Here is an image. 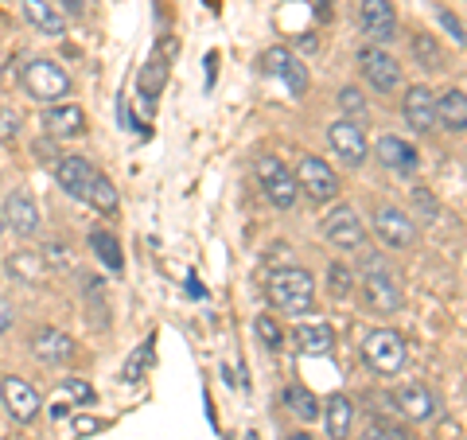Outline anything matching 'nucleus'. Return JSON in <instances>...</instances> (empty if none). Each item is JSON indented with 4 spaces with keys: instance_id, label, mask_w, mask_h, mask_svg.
Returning <instances> with one entry per match:
<instances>
[{
    "instance_id": "nucleus-1",
    "label": "nucleus",
    "mask_w": 467,
    "mask_h": 440,
    "mask_svg": "<svg viewBox=\"0 0 467 440\" xmlns=\"http://www.w3.org/2000/svg\"><path fill=\"white\" fill-rule=\"evenodd\" d=\"M269 300L281 308V312H308L312 300H316V281H312V273L308 269H296V266H288V269H273L269 273Z\"/></svg>"
},
{
    "instance_id": "nucleus-2",
    "label": "nucleus",
    "mask_w": 467,
    "mask_h": 440,
    "mask_svg": "<svg viewBox=\"0 0 467 440\" xmlns=\"http://www.w3.org/2000/svg\"><path fill=\"white\" fill-rule=\"evenodd\" d=\"M358 281H362V300H367V308H370L374 316L401 312V288L389 277V269L382 266V257H378V254H367Z\"/></svg>"
},
{
    "instance_id": "nucleus-3",
    "label": "nucleus",
    "mask_w": 467,
    "mask_h": 440,
    "mask_svg": "<svg viewBox=\"0 0 467 440\" xmlns=\"http://www.w3.org/2000/svg\"><path fill=\"white\" fill-rule=\"evenodd\" d=\"M175 51H180V43H175L171 36H164L156 43L152 58L140 67V75H137V98L144 101V110L149 113L156 110V101H160V94H164V86H168V70H171Z\"/></svg>"
},
{
    "instance_id": "nucleus-4",
    "label": "nucleus",
    "mask_w": 467,
    "mask_h": 440,
    "mask_svg": "<svg viewBox=\"0 0 467 440\" xmlns=\"http://www.w3.org/2000/svg\"><path fill=\"white\" fill-rule=\"evenodd\" d=\"M24 90L36 101H58L63 94H70V75L51 58H32L24 67Z\"/></svg>"
},
{
    "instance_id": "nucleus-5",
    "label": "nucleus",
    "mask_w": 467,
    "mask_h": 440,
    "mask_svg": "<svg viewBox=\"0 0 467 440\" xmlns=\"http://www.w3.org/2000/svg\"><path fill=\"white\" fill-rule=\"evenodd\" d=\"M257 180H261V187H265V199L273 203V207H281V211L296 207L300 183H296V175H292L276 156H261L257 160Z\"/></svg>"
},
{
    "instance_id": "nucleus-6",
    "label": "nucleus",
    "mask_w": 467,
    "mask_h": 440,
    "mask_svg": "<svg viewBox=\"0 0 467 440\" xmlns=\"http://www.w3.org/2000/svg\"><path fill=\"white\" fill-rule=\"evenodd\" d=\"M362 355H367V362L374 366L378 374H398L405 366V343H401L398 331L378 328V331H367V340H362Z\"/></svg>"
},
{
    "instance_id": "nucleus-7",
    "label": "nucleus",
    "mask_w": 467,
    "mask_h": 440,
    "mask_svg": "<svg viewBox=\"0 0 467 440\" xmlns=\"http://www.w3.org/2000/svg\"><path fill=\"white\" fill-rule=\"evenodd\" d=\"M374 234L389 249H409L417 242L413 218H409L405 211H398V207H389V203H378V207H374Z\"/></svg>"
},
{
    "instance_id": "nucleus-8",
    "label": "nucleus",
    "mask_w": 467,
    "mask_h": 440,
    "mask_svg": "<svg viewBox=\"0 0 467 440\" xmlns=\"http://www.w3.org/2000/svg\"><path fill=\"white\" fill-rule=\"evenodd\" d=\"M292 175H296V183H300L316 203H327V199L339 195V175H335V168H327L319 156H304Z\"/></svg>"
},
{
    "instance_id": "nucleus-9",
    "label": "nucleus",
    "mask_w": 467,
    "mask_h": 440,
    "mask_svg": "<svg viewBox=\"0 0 467 440\" xmlns=\"http://www.w3.org/2000/svg\"><path fill=\"white\" fill-rule=\"evenodd\" d=\"M261 70H265L269 79H281L296 98L308 90V70H304V63L288 47H269L265 55H261Z\"/></svg>"
},
{
    "instance_id": "nucleus-10",
    "label": "nucleus",
    "mask_w": 467,
    "mask_h": 440,
    "mask_svg": "<svg viewBox=\"0 0 467 440\" xmlns=\"http://www.w3.org/2000/svg\"><path fill=\"white\" fill-rule=\"evenodd\" d=\"M358 63H362V75H367V82L374 86V90H398L401 86V67H398V58H393L389 51L382 47H362L358 51Z\"/></svg>"
},
{
    "instance_id": "nucleus-11",
    "label": "nucleus",
    "mask_w": 467,
    "mask_h": 440,
    "mask_svg": "<svg viewBox=\"0 0 467 440\" xmlns=\"http://www.w3.org/2000/svg\"><path fill=\"white\" fill-rule=\"evenodd\" d=\"M324 234L331 246L339 249H362L367 246V226H362V218L355 207H335L324 223Z\"/></svg>"
},
{
    "instance_id": "nucleus-12",
    "label": "nucleus",
    "mask_w": 467,
    "mask_h": 440,
    "mask_svg": "<svg viewBox=\"0 0 467 440\" xmlns=\"http://www.w3.org/2000/svg\"><path fill=\"white\" fill-rule=\"evenodd\" d=\"M327 144L343 164H362L367 160V133H362L358 121H335L327 129Z\"/></svg>"
},
{
    "instance_id": "nucleus-13",
    "label": "nucleus",
    "mask_w": 467,
    "mask_h": 440,
    "mask_svg": "<svg viewBox=\"0 0 467 440\" xmlns=\"http://www.w3.org/2000/svg\"><path fill=\"white\" fill-rule=\"evenodd\" d=\"M401 113H405L409 129L429 133V129H436V94L429 90V86H409L405 101H401Z\"/></svg>"
},
{
    "instance_id": "nucleus-14",
    "label": "nucleus",
    "mask_w": 467,
    "mask_h": 440,
    "mask_svg": "<svg viewBox=\"0 0 467 440\" xmlns=\"http://www.w3.org/2000/svg\"><path fill=\"white\" fill-rule=\"evenodd\" d=\"M358 24L370 39H393V32H398V12H393L389 0H362Z\"/></svg>"
},
{
    "instance_id": "nucleus-15",
    "label": "nucleus",
    "mask_w": 467,
    "mask_h": 440,
    "mask_svg": "<svg viewBox=\"0 0 467 440\" xmlns=\"http://www.w3.org/2000/svg\"><path fill=\"white\" fill-rule=\"evenodd\" d=\"M0 398H5L8 414L16 417L20 424H27V421L39 414V393L27 386L24 378H5V382H0Z\"/></svg>"
},
{
    "instance_id": "nucleus-16",
    "label": "nucleus",
    "mask_w": 467,
    "mask_h": 440,
    "mask_svg": "<svg viewBox=\"0 0 467 440\" xmlns=\"http://www.w3.org/2000/svg\"><path fill=\"white\" fill-rule=\"evenodd\" d=\"M374 156L382 160L389 172H401V175H413L420 168V152L409 141H401V137H382L374 144Z\"/></svg>"
},
{
    "instance_id": "nucleus-17",
    "label": "nucleus",
    "mask_w": 467,
    "mask_h": 440,
    "mask_svg": "<svg viewBox=\"0 0 467 440\" xmlns=\"http://www.w3.org/2000/svg\"><path fill=\"white\" fill-rule=\"evenodd\" d=\"M32 351H36V359H39V362L55 366V362H67V359H75V340H70L67 331L43 328V331H36Z\"/></svg>"
},
{
    "instance_id": "nucleus-18",
    "label": "nucleus",
    "mask_w": 467,
    "mask_h": 440,
    "mask_svg": "<svg viewBox=\"0 0 467 440\" xmlns=\"http://www.w3.org/2000/svg\"><path fill=\"white\" fill-rule=\"evenodd\" d=\"M55 180H58V187H63V192L86 199V192H90V180H94V168L86 164L82 156H63V160L55 164Z\"/></svg>"
},
{
    "instance_id": "nucleus-19",
    "label": "nucleus",
    "mask_w": 467,
    "mask_h": 440,
    "mask_svg": "<svg viewBox=\"0 0 467 440\" xmlns=\"http://www.w3.org/2000/svg\"><path fill=\"white\" fill-rule=\"evenodd\" d=\"M5 226H12L16 234H36L39 230V207L32 203L27 192H12L5 199Z\"/></svg>"
},
{
    "instance_id": "nucleus-20",
    "label": "nucleus",
    "mask_w": 467,
    "mask_h": 440,
    "mask_svg": "<svg viewBox=\"0 0 467 440\" xmlns=\"http://www.w3.org/2000/svg\"><path fill=\"white\" fill-rule=\"evenodd\" d=\"M319 417L327 421V436L331 440H350V429H355V402H350L347 393H331L327 409Z\"/></svg>"
},
{
    "instance_id": "nucleus-21",
    "label": "nucleus",
    "mask_w": 467,
    "mask_h": 440,
    "mask_svg": "<svg viewBox=\"0 0 467 440\" xmlns=\"http://www.w3.org/2000/svg\"><path fill=\"white\" fill-rule=\"evenodd\" d=\"M436 125L448 133H463L467 129V94L463 90H444L436 98Z\"/></svg>"
},
{
    "instance_id": "nucleus-22",
    "label": "nucleus",
    "mask_w": 467,
    "mask_h": 440,
    "mask_svg": "<svg viewBox=\"0 0 467 440\" xmlns=\"http://www.w3.org/2000/svg\"><path fill=\"white\" fill-rule=\"evenodd\" d=\"M43 129L51 137H78L86 129V113L78 106H47L43 110Z\"/></svg>"
},
{
    "instance_id": "nucleus-23",
    "label": "nucleus",
    "mask_w": 467,
    "mask_h": 440,
    "mask_svg": "<svg viewBox=\"0 0 467 440\" xmlns=\"http://www.w3.org/2000/svg\"><path fill=\"white\" fill-rule=\"evenodd\" d=\"M24 16H27V24H32L36 32H43V36H63V32H67L63 12H58L55 5H47V0H24Z\"/></svg>"
},
{
    "instance_id": "nucleus-24",
    "label": "nucleus",
    "mask_w": 467,
    "mask_h": 440,
    "mask_svg": "<svg viewBox=\"0 0 467 440\" xmlns=\"http://www.w3.org/2000/svg\"><path fill=\"white\" fill-rule=\"evenodd\" d=\"M398 405L409 421H432L436 417V398L425 386H401L398 390Z\"/></svg>"
},
{
    "instance_id": "nucleus-25",
    "label": "nucleus",
    "mask_w": 467,
    "mask_h": 440,
    "mask_svg": "<svg viewBox=\"0 0 467 440\" xmlns=\"http://www.w3.org/2000/svg\"><path fill=\"white\" fill-rule=\"evenodd\" d=\"M296 347L304 355H331L335 331L327 324H296Z\"/></svg>"
},
{
    "instance_id": "nucleus-26",
    "label": "nucleus",
    "mask_w": 467,
    "mask_h": 440,
    "mask_svg": "<svg viewBox=\"0 0 467 440\" xmlns=\"http://www.w3.org/2000/svg\"><path fill=\"white\" fill-rule=\"evenodd\" d=\"M90 246H94V254H98V261L106 266L109 273H121L125 269V257H121V246H117V238L109 230H94L90 234Z\"/></svg>"
},
{
    "instance_id": "nucleus-27",
    "label": "nucleus",
    "mask_w": 467,
    "mask_h": 440,
    "mask_svg": "<svg viewBox=\"0 0 467 440\" xmlns=\"http://www.w3.org/2000/svg\"><path fill=\"white\" fill-rule=\"evenodd\" d=\"M285 405H288L300 421H316L319 414H324V409H319V402H316V393H312L308 386H296V382L285 386Z\"/></svg>"
},
{
    "instance_id": "nucleus-28",
    "label": "nucleus",
    "mask_w": 467,
    "mask_h": 440,
    "mask_svg": "<svg viewBox=\"0 0 467 440\" xmlns=\"http://www.w3.org/2000/svg\"><path fill=\"white\" fill-rule=\"evenodd\" d=\"M86 199H90L101 215H113L117 211V187L106 180V175H98V172H94V180H90V192H86Z\"/></svg>"
},
{
    "instance_id": "nucleus-29",
    "label": "nucleus",
    "mask_w": 467,
    "mask_h": 440,
    "mask_svg": "<svg viewBox=\"0 0 467 440\" xmlns=\"http://www.w3.org/2000/svg\"><path fill=\"white\" fill-rule=\"evenodd\" d=\"M409 47H413V55H417L429 70H441V67H444V55H441V47H436L432 36L420 32V36H413V43H409Z\"/></svg>"
},
{
    "instance_id": "nucleus-30",
    "label": "nucleus",
    "mask_w": 467,
    "mask_h": 440,
    "mask_svg": "<svg viewBox=\"0 0 467 440\" xmlns=\"http://www.w3.org/2000/svg\"><path fill=\"white\" fill-rule=\"evenodd\" d=\"M327 288H331V297H350V288H355V273H350L343 261H331L327 266Z\"/></svg>"
},
{
    "instance_id": "nucleus-31",
    "label": "nucleus",
    "mask_w": 467,
    "mask_h": 440,
    "mask_svg": "<svg viewBox=\"0 0 467 440\" xmlns=\"http://www.w3.org/2000/svg\"><path fill=\"white\" fill-rule=\"evenodd\" d=\"M257 340L265 343L269 351H281V343H285V331H281V324H276L273 316H257Z\"/></svg>"
},
{
    "instance_id": "nucleus-32",
    "label": "nucleus",
    "mask_w": 467,
    "mask_h": 440,
    "mask_svg": "<svg viewBox=\"0 0 467 440\" xmlns=\"http://www.w3.org/2000/svg\"><path fill=\"white\" fill-rule=\"evenodd\" d=\"M20 137V113L0 106V144H12Z\"/></svg>"
},
{
    "instance_id": "nucleus-33",
    "label": "nucleus",
    "mask_w": 467,
    "mask_h": 440,
    "mask_svg": "<svg viewBox=\"0 0 467 440\" xmlns=\"http://www.w3.org/2000/svg\"><path fill=\"white\" fill-rule=\"evenodd\" d=\"M339 106H343L350 117H362V113H367V101H362V94L355 90V86H347V90L339 94Z\"/></svg>"
},
{
    "instance_id": "nucleus-34",
    "label": "nucleus",
    "mask_w": 467,
    "mask_h": 440,
    "mask_svg": "<svg viewBox=\"0 0 467 440\" xmlns=\"http://www.w3.org/2000/svg\"><path fill=\"white\" fill-rule=\"evenodd\" d=\"M413 207H417V211H425L429 223H432L436 215H441V211H436V203H432V195L425 192V187H413Z\"/></svg>"
},
{
    "instance_id": "nucleus-35",
    "label": "nucleus",
    "mask_w": 467,
    "mask_h": 440,
    "mask_svg": "<svg viewBox=\"0 0 467 440\" xmlns=\"http://www.w3.org/2000/svg\"><path fill=\"white\" fill-rule=\"evenodd\" d=\"M441 24H444L448 32H451V39H456V43H463V47H467V32H463V24H460L456 16H451V12H441Z\"/></svg>"
},
{
    "instance_id": "nucleus-36",
    "label": "nucleus",
    "mask_w": 467,
    "mask_h": 440,
    "mask_svg": "<svg viewBox=\"0 0 467 440\" xmlns=\"http://www.w3.org/2000/svg\"><path fill=\"white\" fill-rule=\"evenodd\" d=\"M63 386H67V393H75V398H78V402H94V390H90V386H86V382H78V378H67V382H63Z\"/></svg>"
},
{
    "instance_id": "nucleus-37",
    "label": "nucleus",
    "mask_w": 467,
    "mask_h": 440,
    "mask_svg": "<svg viewBox=\"0 0 467 440\" xmlns=\"http://www.w3.org/2000/svg\"><path fill=\"white\" fill-rule=\"evenodd\" d=\"M358 440H393L389 436V429H386V424H378V421H370L367 424V429H362V436Z\"/></svg>"
},
{
    "instance_id": "nucleus-38",
    "label": "nucleus",
    "mask_w": 467,
    "mask_h": 440,
    "mask_svg": "<svg viewBox=\"0 0 467 440\" xmlns=\"http://www.w3.org/2000/svg\"><path fill=\"white\" fill-rule=\"evenodd\" d=\"M140 351H137V355L133 359H129V366H125V382H137V378H140Z\"/></svg>"
},
{
    "instance_id": "nucleus-39",
    "label": "nucleus",
    "mask_w": 467,
    "mask_h": 440,
    "mask_svg": "<svg viewBox=\"0 0 467 440\" xmlns=\"http://www.w3.org/2000/svg\"><path fill=\"white\" fill-rule=\"evenodd\" d=\"M12 328V304L8 300H0V335H5Z\"/></svg>"
},
{
    "instance_id": "nucleus-40",
    "label": "nucleus",
    "mask_w": 467,
    "mask_h": 440,
    "mask_svg": "<svg viewBox=\"0 0 467 440\" xmlns=\"http://www.w3.org/2000/svg\"><path fill=\"white\" fill-rule=\"evenodd\" d=\"M63 5V12H70V16H82L86 12V0H58Z\"/></svg>"
},
{
    "instance_id": "nucleus-41",
    "label": "nucleus",
    "mask_w": 467,
    "mask_h": 440,
    "mask_svg": "<svg viewBox=\"0 0 467 440\" xmlns=\"http://www.w3.org/2000/svg\"><path fill=\"white\" fill-rule=\"evenodd\" d=\"M36 156H39V160H43V164H47V160H55V156H58V152H55V149H51V144H43V141H39V144H36ZM55 164H58V160H55Z\"/></svg>"
},
{
    "instance_id": "nucleus-42",
    "label": "nucleus",
    "mask_w": 467,
    "mask_h": 440,
    "mask_svg": "<svg viewBox=\"0 0 467 440\" xmlns=\"http://www.w3.org/2000/svg\"><path fill=\"white\" fill-rule=\"evenodd\" d=\"M75 424H78L82 433H94L98 429V421H90V417H75Z\"/></svg>"
},
{
    "instance_id": "nucleus-43",
    "label": "nucleus",
    "mask_w": 467,
    "mask_h": 440,
    "mask_svg": "<svg viewBox=\"0 0 467 440\" xmlns=\"http://www.w3.org/2000/svg\"><path fill=\"white\" fill-rule=\"evenodd\" d=\"M285 440H312V436H304V433H292V436H285Z\"/></svg>"
},
{
    "instance_id": "nucleus-44",
    "label": "nucleus",
    "mask_w": 467,
    "mask_h": 440,
    "mask_svg": "<svg viewBox=\"0 0 467 440\" xmlns=\"http://www.w3.org/2000/svg\"><path fill=\"white\" fill-rule=\"evenodd\" d=\"M0 234H5V215H0Z\"/></svg>"
}]
</instances>
